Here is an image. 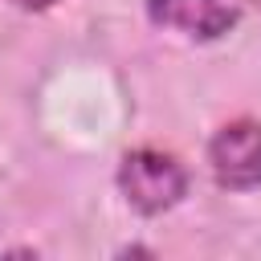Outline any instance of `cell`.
Here are the masks:
<instances>
[{
  "instance_id": "obj_1",
  "label": "cell",
  "mask_w": 261,
  "mask_h": 261,
  "mask_svg": "<svg viewBox=\"0 0 261 261\" xmlns=\"http://www.w3.org/2000/svg\"><path fill=\"white\" fill-rule=\"evenodd\" d=\"M118 192L139 216H159L188 196V171L167 151H130L118 163Z\"/></svg>"
},
{
  "instance_id": "obj_2",
  "label": "cell",
  "mask_w": 261,
  "mask_h": 261,
  "mask_svg": "<svg viewBox=\"0 0 261 261\" xmlns=\"http://www.w3.org/2000/svg\"><path fill=\"white\" fill-rule=\"evenodd\" d=\"M208 163L220 188H261V122H224L208 143Z\"/></svg>"
},
{
  "instance_id": "obj_3",
  "label": "cell",
  "mask_w": 261,
  "mask_h": 261,
  "mask_svg": "<svg viewBox=\"0 0 261 261\" xmlns=\"http://www.w3.org/2000/svg\"><path fill=\"white\" fill-rule=\"evenodd\" d=\"M147 16L200 41H216L237 24V8L224 0H147Z\"/></svg>"
},
{
  "instance_id": "obj_4",
  "label": "cell",
  "mask_w": 261,
  "mask_h": 261,
  "mask_svg": "<svg viewBox=\"0 0 261 261\" xmlns=\"http://www.w3.org/2000/svg\"><path fill=\"white\" fill-rule=\"evenodd\" d=\"M16 8H24V12H41V8H49V4H57V0H12Z\"/></svg>"
},
{
  "instance_id": "obj_5",
  "label": "cell",
  "mask_w": 261,
  "mask_h": 261,
  "mask_svg": "<svg viewBox=\"0 0 261 261\" xmlns=\"http://www.w3.org/2000/svg\"><path fill=\"white\" fill-rule=\"evenodd\" d=\"M249 4H257V8H261V0H249Z\"/></svg>"
}]
</instances>
